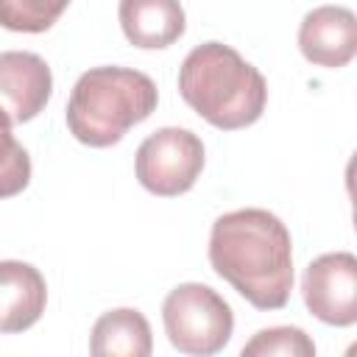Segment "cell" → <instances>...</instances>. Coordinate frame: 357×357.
<instances>
[{
  "mask_svg": "<svg viewBox=\"0 0 357 357\" xmlns=\"http://www.w3.org/2000/svg\"><path fill=\"white\" fill-rule=\"evenodd\" d=\"M209 262L257 310H282L293 290V243L268 209H234L212 223Z\"/></svg>",
  "mask_w": 357,
  "mask_h": 357,
  "instance_id": "obj_1",
  "label": "cell"
},
{
  "mask_svg": "<svg viewBox=\"0 0 357 357\" xmlns=\"http://www.w3.org/2000/svg\"><path fill=\"white\" fill-rule=\"evenodd\" d=\"M178 92L190 109L220 131L254 126L268 103L265 75L223 42H204L184 56Z\"/></svg>",
  "mask_w": 357,
  "mask_h": 357,
  "instance_id": "obj_2",
  "label": "cell"
},
{
  "mask_svg": "<svg viewBox=\"0 0 357 357\" xmlns=\"http://www.w3.org/2000/svg\"><path fill=\"white\" fill-rule=\"evenodd\" d=\"M156 84L131 67H92L86 70L67 100V128L89 148L117 145L128 128L156 112Z\"/></svg>",
  "mask_w": 357,
  "mask_h": 357,
  "instance_id": "obj_3",
  "label": "cell"
},
{
  "mask_svg": "<svg viewBox=\"0 0 357 357\" xmlns=\"http://www.w3.org/2000/svg\"><path fill=\"white\" fill-rule=\"evenodd\" d=\"M162 321L170 346L187 357H215L234 332L229 301L201 282L173 287L162 304Z\"/></svg>",
  "mask_w": 357,
  "mask_h": 357,
  "instance_id": "obj_4",
  "label": "cell"
},
{
  "mask_svg": "<svg viewBox=\"0 0 357 357\" xmlns=\"http://www.w3.org/2000/svg\"><path fill=\"white\" fill-rule=\"evenodd\" d=\"M137 181L159 195L176 198L195 187L204 170V142L190 128L165 126L142 139L137 148Z\"/></svg>",
  "mask_w": 357,
  "mask_h": 357,
  "instance_id": "obj_5",
  "label": "cell"
},
{
  "mask_svg": "<svg viewBox=\"0 0 357 357\" xmlns=\"http://www.w3.org/2000/svg\"><path fill=\"white\" fill-rule=\"evenodd\" d=\"M301 296L318 321L351 326L357 321V257L335 251L312 259L301 276Z\"/></svg>",
  "mask_w": 357,
  "mask_h": 357,
  "instance_id": "obj_6",
  "label": "cell"
},
{
  "mask_svg": "<svg viewBox=\"0 0 357 357\" xmlns=\"http://www.w3.org/2000/svg\"><path fill=\"white\" fill-rule=\"evenodd\" d=\"M53 95L47 61L28 50L0 53V112L14 123H28L45 112Z\"/></svg>",
  "mask_w": 357,
  "mask_h": 357,
  "instance_id": "obj_7",
  "label": "cell"
},
{
  "mask_svg": "<svg viewBox=\"0 0 357 357\" xmlns=\"http://www.w3.org/2000/svg\"><path fill=\"white\" fill-rule=\"evenodd\" d=\"M298 50L318 67H346L357 53V17L346 6H321L298 25Z\"/></svg>",
  "mask_w": 357,
  "mask_h": 357,
  "instance_id": "obj_8",
  "label": "cell"
},
{
  "mask_svg": "<svg viewBox=\"0 0 357 357\" xmlns=\"http://www.w3.org/2000/svg\"><path fill=\"white\" fill-rule=\"evenodd\" d=\"M47 304V284L39 268L3 259L0 262V332L31 329Z\"/></svg>",
  "mask_w": 357,
  "mask_h": 357,
  "instance_id": "obj_9",
  "label": "cell"
},
{
  "mask_svg": "<svg viewBox=\"0 0 357 357\" xmlns=\"http://www.w3.org/2000/svg\"><path fill=\"white\" fill-rule=\"evenodd\" d=\"M117 14L126 39L142 50L170 47L187 28L184 8L173 0H123Z\"/></svg>",
  "mask_w": 357,
  "mask_h": 357,
  "instance_id": "obj_10",
  "label": "cell"
},
{
  "mask_svg": "<svg viewBox=\"0 0 357 357\" xmlns=\"http://www.w3.org/2000/svg\"><path fill=\"white\" fill-rule=\"evenodd\" d=\"M153 335L148 318L134 307L103 312L89 335V357H151Z\"/></svg>",
  "mask_w": 357,
  "mask_h": 357,
  "instance_id": "obj_11",
  "label": "cell"
},
{
  "mask_svg": "<svg viewBox=\"0 0 357 357\" xmlns=\"http://www.w3.org/2000/svg\"><path fill=\"white\" fill-rule=\"evenodd\" d=\"M240 357H315V343L298 326H268L251 335Z\"/></svg>",
  "mask_w": 357,
  "mask_h": 357,
  "instance_id": "obj_12",
  "label": "cell"
},
{
  "mask_svg": "<svg viewBox=\"0 0 357 357\" xmlns=\"http://www.w3.org/2000/svg\"><path fill=\"white\" fill-rule=\"evenodd\" d=\"M31 181V156L11 134V120L0 112V198L22 192Z\"/></svg>",
  "mask_w": 357,
  "mask_h": 357,
  "instance_id": "obj_13",
  "label": "cell"
},
{
  "mask_svg": "<svg viewBox=\"0 0 357 357\" xmlns=\"http://www.w3.org/2000/svg\"><path fill=\"white\" fill-rule=\"evenodd\" d=\"M67 3H42V0H0V25L20 33L47 31Z\"/></svg>",
  "mask_w": 357,
  "mask_h": 357,
  "instance_id": "obj_14",
  "label": "cell"
}]
</instances>
